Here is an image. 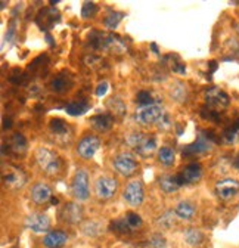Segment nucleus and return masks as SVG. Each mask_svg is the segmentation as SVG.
<instances>
[{"mask_svg":"<svg viewBox=\"0 0 239 248\" xmlns=\"http://www.w3.org/2000/svg\"><path fill=\"white\" fill-rule=\"evenodd\" d=\"M183 238H185V241L191 247H199L204 242V233L199 229H196V228H188V229H185Z\"/></svg>","mask_w":239,"mask_h":248,"instance_id":"412c9836","label":"nucleus"},{"mask_svg":"<svg viewBox=\"0 0 239 248\" xmlns=\"http://www.w3.org/2000/svg\"><path fill=\"white\" fill-rule=\"evenodd\" d=\"M123 18V15L121 14H117V12H112V14H109L106 18H105V25L106 27H109V28H115L117 25H118V22H120V19Z\"/></svg>","mask_w":239,"mask_h":248,"instance_id":"7c9ffc66","label":"nucleus"},{"mask_svg":"<svg viewBox=\"0 0 239 248\" xmlns=\"http://www.w3.org/2000/svg\"><path fill=\"white\" fill-rule=\"evenodd\" d=\"M145 138V135L143 133H140V132H132V133H129L127 136H126V142L132 146V148H137V145L142 142V139Z\"/></svg>","mask_w":239,"mask_h":248,"instance_id":"c756f323","label":"nucleus"},{"mask_svg":"<svg viewBox=\"0 0 239 248\" xmlns=\"http://www.w3.org/2000/svg\"><path fill=\"white\" fill-rule=\"evenodd\" d=\"M106 90H108V83L106 81H102L98 87H96V96H104L105 93H106Z\"/></svg>","mask_w":239,"mask_h":248,"instance_id":"e433bc0d","label":"nucleus"},{"mask_svg":"<svg viewBox=\"0 0 239 248\" xmlns=\"http://www.w3.org/2000/svg\"><path fill=\"white\" fill-rule=\"evenodd\" d=\"M176 213L171 210V211H167L165 214H163L160 219H158V225L163 226V228H170L173 223H174V219H176Z\"/></svg>","mask_w":239,"mask_h":248,"instance_id":"c85d7f7f","label":"nucleus"},{"mask_svg":"<svg viewBox=\"0 0 239 248\" xmlns=\"http://www.w3.org/2000/svg\"><path fill=\"white\" fill-rule=\"evenodd\" d=\"M108 107H109V109H111V115H124L126 111H127L124 102H123L121 99H118V98L109 99Z\"/></svg>","mask_w":239,"mask_h":248,"instance_id":"a878e982","label":"nucleus"},{"mask_svg":"<svg viewBox=\"0 0 239 248\" xmlns=\"http://www.w3.org/2000/svg\"><path fill=\"white\" fill-rule=\"evenodd\" d=\"M68 242V233L56 229V231H49L43 236V245L46 248H64Z\"/></svg>","mask_w":239,"mask_h":248,"instance_id":"f8f14e48","label":"nucleus"},{"mask_svg":"<svg viewBox=\"0 0 239 248\" xmlns=\"http://www.w3.org/2000/svg\"><path fill=\"white\" fill-rule=\"evenodd\" d=\"M137 101H139V104H140L142 107L154 104V102L151 101V93H149V92H145V90L139 93V96H137Z\"/></svg>","mask_w":239,"mask_h":248,"instance_id":"473e14b6","label":"nucleus"},{"mask_svg":"<svg viewBox=\"0 0 239 248\" xmlns=\"http://www.w3.org/2000/svg\"><path fill=\"white\" fill-rule=\"evenodd\" d=\"M155 149H157V140H155V138L145 135V138L142 139V142L137 145L136 152L139 155H142V157H151V155L155 152Z\"/></svg>","mask_w":239,"mask_h":248,"instance_id":"a211bd4d","label":"nucleus"},{"mask_svg":"<svg viewBox=\"0 0 239 248\" xmlns=\"http://www.w3.org/2000/svg\"><path fill=\"white\" fill-rule=\"evenodd\" d=\"M36 163L40 167V170L47 176H56L61 171V158L50 148L40 146L36 151Z\"/></svg>","mask_w":239,"mask_h":248,"instance_id":"f257e3e1","label":"nucleus"},{"mask_svg":"<svg viewBox=\"0 0 239 248\" xmlns=\"http://www.w3.org/2000/svg\"><path fill=\"white\" fill-rule=\"evenodd\" d=\"M126 222L129 223V226L130 228H137V226H140L142 225V219H140V216L139 214H136V213H127V216H126Z\"/></svg>","mask_w":239,"mask_h":248,"instance_id":"2f4dec72","label":"nucleus"},{"mask_svg":"<svg viewBox=\"0 0 239 248\" xmlns=\"http://www.w3.org/2000/svg\"><path fill=\"white\" fill-rule=\"evenodd\" d=\"M210 149H211L210 142H207L204 138H199L194 145H191V146L188 148V152L198 154V152H205V151H210Z\"/></svg>","mask_w":239,"mask_h":248,"instance_id":"bb28decb","label":"nucleus"},{"mask_svg":"<svg viewBox=\"0 0 239 248\" xmlns=\"http://www.w3.org/2000/svg\"><path fill=\"white\" fill-rule=\"evenodd\" d=\"M123 198L130 207H139L145 200L142 182L140 180H130L126 185V189L123 192Z\"/></svg>","mask_w":239,"mask_h":248,"instance_id":"423d86ee","label":"nucleus"},{"mask_svg":"<svg viewBox=\"0 0 239 248\" xmlns=\"http://www.w3.org/2000/svg\"><path fill=\"white\" fill-rule=\"evenodd\" d=\"M174 213H176V216L179 217V219L192 220L195 213H196V207H195L194 202H191L188 200H183V201H180L174 207Z\"/></svg>","mask_w":239,"mask_h":248,"instance_id":"f3484780","label":"nucleus"},{"mask_svg":"<svg viewBox=\"0 0 239 248\" xmlns=\"http://www.w3.org/2000/svg\"><path fill=\"white\" fill-rule=\"evenodd\" d=\"M84 211L78 202H68L61 210V219L70 225H78L83 222Z\"/></svg>","mask_w":239,"mask_h":248,"instance_id":"9d476101","label":"nucleus"},{"mask_svg":"<svg viewBox=\"0 0 239 248\" xmlns=\"http://www.w3.org/2000/svg\"><path fill=\"white\" fill-rule=\"evenodd\" d=\"M186 87L180 83H176L174 86H171V90H170V95L173 99H176L177 102H185L186 101Z\"/></svg>","mask_w":239,"mask_h":248,"instance_id":"393cba45","label":"nucleus"},{"mask_svg":"<svg viewBox=\"0 0 239 248\" xmlns=\"http://www.w3.org/2000/svg\"><path fill=\"white\" fill-rule=\"evenodd\" d=\"M117 189H118V182L114 177L101 176L95 182V194L102 201L111 200L117 194Z\"/></svg>","mask_w":239,"mask_h":248,"instance_id":"39448f33","label":"nucleus"},{"mask_svg":"<svg viewBox=\"0 0 239 248\" xmlns=\"http://www.w3.org/2000/svg\"><path fill=\"white\" fill-rule=\"evenodd\" d=\"M65 111H67V114H70L73 117L83 115L87 111V105L84 102H80V101H73L65 107Z\"/></svg>","mask_w":239,"mask_h":248,"instance_id":"b1692460","label":"nucleus"},{"mask_svg":"<svg viewBox=\"0 0 239 248\" xmlns=\"http://www.w3.org/2000/svg\"><path fill=\"white\" fill-rule=\"evenodd\" d=\"M9 146L12 148L14 152H16V154H24V152L27 151V140H25V138H24L22 135L15 133V135H12L11 139H9Z\"/></svg>","mask_w":239,"mask_h":248,"instance_id":"5701e85b","label":"nucleus"},{"mask_svg":"<svg viewBox=\"0 0 239 248\" xmlns=\"http://www.w3.org/2000/svg\"><path fill=\"white\" fill-rule=\"evenodd\" d=\"M112 123H114V118L111 114H99L92 118L93 129L98 132H108L112 127Z\"/></svg>","mask_w":239,"mask_h":248,"instance_id":"6ab92c4d","label":"nucleus"},{"mask_svg":"<svg viewBox=\"0 0 239 248\" xmlns=\"http://www.w3.org/2000/svg\"><path fill=\"white\" fill-rule=\"evenodd\" d=\"M216 192L220 197V200H223V201L232 200L239 192V180L232 179V177L219 180L216 183Z\"/></svg>","mask_w":239,"mask_h":248,"instance_id":"1a4fd4ad","label":"nucleus"},{"mask_svg":"<svg viewBox=\"0 0 239 248\" xmlns=\"http://www.w3.org/2000/svg\"><path fill=\"white\" fill-rule=\"evenodd\" d=\"M3 183L11 189H21L27 183V176L22 170L11 167L3 173Z\"/></svg>","mask_w":239,"mask_h":248,"instance_id":"9b49d317","label":"nucleus"},{"mask_svg":"<svg viewBox=\"0 0 239 248\" xmlns=\"http://www.w3.org/2000/svg\"><path fill=\"white\" fill-rule=\"evenodd\" d=\"M112 164H114V169L124 177L133 176L139 169V163H137L136 157L130 152H121V154L115 155L112 160Z\"/></svg>","mask_w":239,"mask_h":248,"instance_id":"20e7f679","label":"nucleus"},{"mask_svg":"<svg viewBox=\"0 0 239 248\" xmlns=\"http://www.w3.org/2000/svg\"><path fill=\"white\" fill-rule=\"evenodd\" d=\"M50 130L55 135H64L68 130V124L61 118H55V120L50 121Z\"/></svg>","mask_w":239,"mask_h":248,"instance_id":"cd10ccee","label":"nucleus"},{"mask_svg":"<svg viewBox=\"0 0 239 248\" xmlns=\"http://www.w3.org/2000/svg\"><path fill=\"white\" fill-rule=\"evenodd\" d=\"M164 108L160 105V104H151V105H145V107H140L137 111H136V121L140 124V126H154L160 121V118L164 115Z\"/></svg>","mask_w":239,"mask_h":248,"instance_id":"7ed1b4c3","label":"nucleus"},{"mask_svg":"<svg viewBox=\"0 0 239 248\" xmlns=\"http://www.w3.org/2000/svg\"><path fill=\"white\" fill-rule=\"evenodd\" d=\"M158 161L164 167H173L176 163V152L171 146H161L158 149Z\"/></svg>","mask_w":239,"mask_h":248,"instance_id":"aec40b11","label":"nucleus"},{"mask_svg":"<svg viewBox=\"0 0 239 248\" xmlns=\"http://www.w3.org/2000/svg\"><path fill=\"white\" fill-rule=\"evenodd\" d=\"M96 11H98V8H96V5L95 3H84V8H83V18H90V14H92V16L96 14Z\"/></svg>","mask_w":239,"mask_h":248,"instance_id":"72a5a7b5","label":"nucleus"},{"mask_svg":"<svg viewBox=\"0 0 239 248\" xmlns=\"http://www.w3.org/2000/svg\"><path fill=\"white\" fill-rule=\"evenodd\" d=\"M235 31H236V34L239 36V22L236 24V27H235Z\"/></svg>","mask_w":239,"mask_h":248,"instance_id":"4c0bfd02","label":"nucleus"},{"mask_svg":"<svg viewBox=\"0 0 239 248\" xmlns=\"http://www.w3.org/2000/svg\"><path fill=\"white\" fill-rule=\"evenodd\" d=\"M12 248H16V247H12Z\"/></svg>","mask_w":239,"mask_h":248,"instance_id":"58836bf2","label":"nucleus"},{"mask_svg":"<svg viewBox=\"0 0 239 248\" xmlns=\"http://www.w3.org/2000/svg\"><path fill=\"white\" fill-rule=\"evenodd\" d=\"M182 177L183 185H195L202 177V169L199 164H189L183 169L182 173H179Z\"/></svg>","mask_w":239,"mask_h":248,"instance_id":"2eb2a0df","label":"nucleus"},{"mask_svg":"<svg viewBox=\"0 0 239 248\" xmlns=\"http://www.w3.org/2000/svg\"><path fill=\"white\" fill-rule=\"evenodd\" d=\"M25 228L34 233H47L50 229V219L43 213H31L25 217Z\"/></svg>","mask_w":239,"mask_h":248,"instance_id":"6e6552de","label":"nucleus"},{"mask_svg":"<svg viewBox=\"0 0 239 248\" xmlns=\"http://www.w3.org/2000/svg\"><path fill=\"white\" fill-rule=\"evenodd\" d=\"M155 126H157L160 130H167V129L170 127V117H168V114H164V115L160 118V121L155 124Z\"/></svg>","mask_w":239,"mask_h":248,"instance_id":"c9c22d12","label":"nucleus"},{"mask_svg":"<svg viewBox=\"0 0 239 248\" xmlns=\"http://www.w3.org/2000/svg\"><path fill=\"white\" fill-rule=\"evenodd\" d=\"M160 183V188L165 192V194H173L176 191H179L183 186V182H182V177L180 174H164L160 177L158 180Z\"/></svg>","mask_w":239,"mask_h":248,"instance_id":"4468645a","label":"nucleus"},{"mask_svg":"<svg viewBox=\"0 0 239 248\" xmlns=\"http://www.w3.org/2000/svg\"><path fill=\"white\" fill-rule=\"evenodd\" d=\"M99 148H101V140L98 136L86 135L77 143V154L84 160H90V158H93V155L98 152Z\"/></svg>","mask_w":239,"mask_h":248,"instance_id":"0eeeda50","label":"nucleus"},{"mask_svg":"<svg viewBox=\"0 0 239 248\" xmlns=\"http://www.w3.org/2000/svg\"><path fill=\"white\" fill-rule=\"evenodd\" d=\"M52 89H53V92H65L67 84L62 78H55L52 81Z\"/></svg>","mask_w":239,"mask_h":248,"instance_id":"f704fd0d","label":"nucleus"},{"mask_svg":"<svg viewBox=\"0 0 239 248\" xmlns=\"http://www.w3.org/2000/svg\"><path fill=\"white\" fill-rule=\"evenodd\" d=\"M81 232L87 236H98L104 232V225L98 220H87L81 225Z\"/></svg>","mask_w":239,"mask_h":248,"instance_id":"4be33fe9","label":"nucleus"},{"mask_svg":"<svg viewBox=\"0 0 239 248\" xmlns=\"http://www.w3.org/2000/svg\"><path fill=\"white\" fill-rule=\"evenodd\" d=\"M205 99H207V102L210 104V105L219 107V108H224L229 104L227 95H226L223 90H220V89H210V90H207L205 92Z\"/></svg>","mask_w":239,"mask_h":248,"instance_id":"dca6fc26","label":"nucleus"},{"mask_svg":"<svg viewBox=\"0 0 239 248\" xmlns=\"http://www.w3.org/2000/svg\"><path fill=\"white\" fill-rule=\"evenodd\" d=\"M30 198H31V201L37 205L46 204L52 198V189L46 183L37 182L36 185H33L31 192H30Z\"/></svg>","mask_w":239,"mask_h":248,"instance_id":"ddd939ff","label":"nucleus"},{"mask_svg":"<svg viewBox=\"0 0 239 248\" xmlns=\"http://www.w3.org/2000/svg\"><path fill=\"white\" fill-rule=\"evenodd\" d=\"M71 195L78 201H87L90 197V179L84 169H78L71 182Z\"/></svg>","mask_w":239,"mask_h":248,"instance_id":"f03ea898","label":"nucleus"}]
</instances>
